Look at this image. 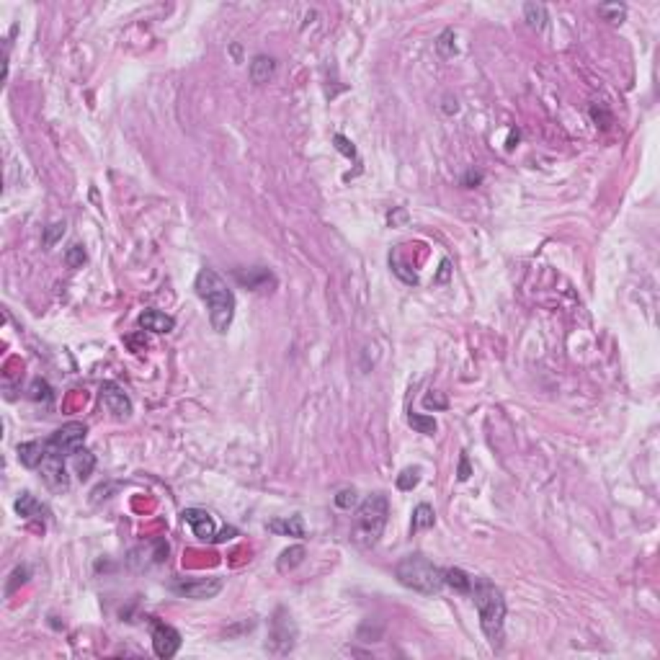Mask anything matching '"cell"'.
Here are the masks:
<instances>
[{
    "label": "cell",
    "mask_w": 660,
    "mask_h": 660,
    "mask_svg": "<svg viewBox=\"0 0 660 660\" xmlns=\"http://www.w3.org/2000/svg\"><path fill=\"white\" fill-rule=\"evenodd\" d=\"M524 18H526V24L532 26V29L542 31L544 26H547V8H544L542 3H526V6H524Z\"/></svg>",
    "instance_id": "obj_23"
},
{
    "label": "cell",
    "mask_w": 660,
    "mask_h": 660,
    "mask_svg": "<svg viewBox=\"0 0 660 660\" xmlns=\"http://www.w3.org/2000/svg\"><path fill=\"white\" fill-rule=\"evenodd\" d=\"M480 181H483V176H480V173H474V170H470L462 183H465V186H472V183H480Z\"/></svg>",
    "instance_id": "obj_36"
},
{
    "label": "cell",
    "mask_w": 660,
    "mask_h": 660,
    "mask_svg": "<svg viewBox=\"0 0 660 660\" xmlns=\"http://www.w3.org/2000/svg\"><path fill=\"white\" fill-rule=\"evenodd\" d=\"M62 235H65V222H52L50 227L44 230V246L52 248Z\"/></svg>",
    "instance_id": "obj_31"
},
{
    "label": "cell",
    "mask_w": 660,
    "mask_h": 660,
    "mask_svg": "<svg viewBox=\"0 0 660 660\" xmlns=\"http://www.w3.org/2000/svg\"><path fill=\"white\" fill-rule=\"evenodd\" d=\"M433 524H436V511H433V506H428V503H418V506L413 508L410 532L413 534L428 532V529H433Z\"/></svg>",
    "instance_id": "obj_19"
},
{
    "label": "cell",
    "mask_w": 660,
    "mask_h": 660,
    "mask_svg": "<svg viewBox=\"0 0 660 660\" xmlns=\"http://www.w3.org/2000/svg\"><path fill=\"white\" fill-rule=\"evenodd\" d=\"M269 532L279 534V537H305V521L302 516H289V518H273L269 521Z\"/></svg>",
    "instance_id": "obj_17"
},
{
    "label": "cell",
    "mask_w": 660,
    "mask_h": 660,
    "mask_svg": "<svg viewBox=\"0 0 660 660\" xmlns=\"http://www.w3.org/2000/svg\"><path fill=\"white\" fill-rule=\"evenodd\" d=\"M389 518V500L384 493H372L366 495L364 503L356 508L354 524H351V542L361 550H369L380 542L382 532Z\"/></svg>",
    "instance_id": "obj_3"
},
{
    "label": "cell",
    "mask_w": 660,
    "mask_h": 660,
    "mask_svg": "<svg viewBox=\"0 0 660 660\" xmlns=\"http://www.w3.org/2000/svg\"><path fill=\"white\" fill-rule=\"evenodd\" d=\"M470 459H467V454H462V459H459V470H457V477L465 483V480H470Z\"/></svg>",
    "instance_id": "obj_33"
},
{
    "label": "cell",
    "mask_w": 660,
    "mask_h": 660,
    "mask_svg": "<svg viewBox=\"0 0 660 660\" xmlns=\"http://www.w3.org/2000/svg\"><path fill=\"white\" fill-rule=\"evenodd\" d=\"M444 585L454 588L457 593L470 596V591H472V576H467L462 567H447L444 570Z\"/></svg>",
    "instance_id": "obj_20"
},
{
    "label": "cell",
    "mask_w": 660,
    "mask_h": 660,
    "mask_svg": "<svg viewBox=\"0 0 660 660\" xmlns=\"http://www.w3.org/2000/svg\"><path fill=\"white\" fill-rule=\"evenodd\" d=\"M13 508H16L18 516H24V518H44L47 516V508H44L31 493H21V495L16 498V503H13Z\"/></svg>",
    "instance_id": "obj_18"
},
{
    "label": "cell",
    "mask_w": 660,
    "mask_h": 660,
    "mask_svg": "<svg viewBox=\"0 0 660 660\" xmlns=\"http://www.w3.org/2000/svg\"><path fill=\"white\" fill-rule=\"evenodd\" d=\"M599 13H601L606 21H611V24H622L627 16V8L619 6V3H611V6H599Z\"/></svg>",
    "instance_id": "obj_29"
},
{
    "label": "cell",
    "mask_w": 660,
    "mask_h": 660,
    "mask_svg": "<svg viewBox=\"0 0 660 660\" xmlns=\"http://www.w3.org/2000/svg\"><path fill=\"white\" fill-rule=\"evenodd\" d=\"M222 585H225V580H222V578H191V580L181 578V580H173V583H168V588L176 593V596H181V599H191V601H209V599H214V596L222 591Z\"/></svg>",
    "instance_id": "obj_6"
},
{
    "label": "cell",
    "mask_w": 660,
    "mask_h": 660,
    "mask_svg": "<svg viewBox=\"0 0 660 660\" xmlns=\"http://www.w3.org/2000/svg\"><path fill=\"white\" fill-rule=\"evenodd\" d=\"M232 537H235V529L230 526V529H222L220 537H214V542H227V539H232Z\"/></svg>",
    "instance_id": "obj_37"
},
{
    "label": "cell",
    "mask_w": 660,
    "mask_h": 660,
    "mask_svg": "<svg viewBox=\"0 0 660 660\" xmlns=\"http://www.w3.org/2000/svg\"><path fill=\"white\" fill-rule=\"evenodd\" d=\"M470 596L474 599L480 627H483L488 643L495 650H500L503 637H506V599H503V591L495 583H490L488 578H472Z\"/></svg>",
    "instance_id": "obj_2"
},
{
    "label": "cell",
    "mask_w": 660,
    "mask_h": 660,
    "mask_svg": "<svg viewBox=\"0 0 660 660\" xmlns=\"http://www.w3.org/2000/svg\"><path fill=\"white\" fill-rule=\"evenodd\" d=\"M85 258H88V253H85L83 246H70L68 253H65V263H68L70 269H80L85 263Z\"/></svg>",
    "instance_id": "obj_30"
},
{
    "label": "cell",
    "mask_w": 660,
    "mask_h": 660,
    "mask_svg": "<svg viewBox=\"0 0 660 660\" xmlns=\"http://www.w3.org/2000/svg\"><path fill=\"white\" fill-rule=\"evenodd\" d=\"M436 52H439L444 59H451L457 54V44H454V31L451 29H444L436 39Z\"/></svg>",
    "instance_id": "obj_25"
},
{
    "label": "cell",
    "mask_w": 660,
    "mask_h": 660,
    "mask_svg": "<svg viewBox=\"0 0 660 660\" xmlns=\"http://www.w3.org/2000/svg\"><path fill=\"white\" fill-rule=\"evenodd\" d=\"M194 289L207 305L212 328L217 333H227L230 325H232V317H235V292L227 287V281L222 279L214 269L204 266L202 271L196 273Z\"/></svg>",
    "instance_id": "obj_1"
},
{
    "label": "cell",
    "mask_w": 660,
    "mask_h": 660,
    "mask_svg": "<svg viewBox=\"0 0 660 660\" xmlns=\"http://www.w3.org/2000/svg\"><path fill=\"white\" fill-rule=\"evenodd\" d=\"M39 474H42V480L47 488H52V490L57 493H65L70 488V477H68V467H65V457H59V454H47V459L42 462V467H39Z\"/></svg>",
    "instance_id": "obj_10"
},
{
    "label": "cell",
    "mask_w": 660,
    "mask_h": 660,
    "mask_svg": "<svg viewBox=\"0 0 660 660\" xmlns=\"http://www.w3.org/2000/svg\"><path fill=\"white\" fill-rule=\"evenodd\" d=\"M16 451L21 465L29 467V470H39L47 454H50V447H47V441H26V444H18Z\"/></svg>",
    "instance_id": "obj_13"
},
{
    "label": "cell",
    "mask_w": 660,
    "mask_h": 660,
    "mask_svg": "<svg viewBox=\"0 0 660 660\" xmlns=\"http://www.w3.org/2000/svg\"><path fill=\"white\" fill-rule=\"evenodd\" d=\"M305 555H307V550L302 547V544H294V547L284 550V552L279 555V560H276V567H279V573H289V570L299 567L302 562H305Z\"/></svg>",
    "instance_id": "obj_21"
},
{
    "label": "cell",
    "mask_w": 660,
    "mask_h": 660,
    "mask_svg": "<svg viewBox=\"0 0 660 660\" xmlns=\"http://www.w3.org/2000/svg\"><path fill=\"white\" fill-rule=\"evenodd\" d=\"M29 398L34 400V403H44V405H50V403H52V387L44 380H34V382H31V387H29Z\"/></svg>",
    "instance_id": "obj_26"
},
{
    "label": "cell",
    "mask_w": 660,
    "mask_h": 660,
    "mask_svg": "<svg viewBox=\"0 0 660 660\" xmlns=\"http://www.w3.org/2000/svg\"><path fill=\"white\" fill-rule=\"evenodd\" d=\"M163 560H168V542L165 539H153L147 544H140L137 550L129 552V567L135 570H147L150 565H160Z\"/></svg>",
    "instance_id": "obj_9"
},
{
    "label": "cell",
    "mask_w": 660,
    "mask_h": 660,
    "mask_svg": "<svg viewBox=\"0 0 660 660\" xmlns=\"http://www.w3.org/2000/svg\"><path fill=\"white\" fill-rule=\"evenodd\" d=\"M250 80H253L255 85H263L269 83V80H273V75H276V59L273 57H266V54H258V57L250 62Z\"/></svg>",
    "instance_id": "obj_16"
},
{
    "label": "cell",
    "mask_w": 660,
    "mask_h": 660,
    "mask_svg": "<svg viewBox=\"0 0 660 660\" xmlns=\"http://www.w3.org/2000/svg\"><path fill=\"white\" fill-rule=\"evenodd\" d=\"M421 483V467H407L398 474V488L400 490H413L415 485Z\"/></svg>",
    "instance_id": "obj_27"
},
{
    "label": "cell",
    "mask_w": 660,
    "mask_h": 660,
    "mask_svg": "<svg viewBox=\"0 0 660 660\" xmlns=\"http://www.w3.org/2000/svg\"><path fill=\"white\" fill-rule=\"evenodd\" d=\"M407 423L413 426L418 433H423V436H433V433H436V428H439L431 415H421V413H410V415H407Z\"/></svg>",
    "instance_id": "obj_24"
},
{
    "label": "cell",
    "mask_w": 660,
    "mask_h": 660,
    "mask_svg": "<svg viewBox=\"0 0 660 660\" xmlns=\"http://www.w3.org/2000/svg\"><path fill=\"white\" fill-rule=\"evenodd\" d=\"M444 103H447V106H444V111H447V114H457V111H459L457 98H451V96H447V98H444Z\"/></svg>",
    "instance_id": "obj_35"
},
{
    "label": "cell",
    "mask_w": 660,
    "mask_h": 660,
    "mask_svg": "<svg viewBox=\"0 0 660 660\" xmlns=\"http://www.w3.org/2000/svg\"><path fill=\"white\" fill-rule=\"evenodd\" d=\"M85 436H88V428L83 423L73 421V423L59 426L57 431L47 439V447H50L52 454H59V457H68L70 454L73 457L77 449H83Z\"/></svg>",
    "instance_id": "obj_7"
},
{
    "label": "cell",
    "mask_w": 660,
    "mask_h": 660,
    "mask_svg": "<svg viewBox=\"0 0 660 660\" xmlns=\"http://www.w3.org/2000/svg\"><path fill=\"white\" fill-rule=\"evenodd\" d=\"M181 516H183V521H186L191 529H194V534L202 539V542H209V539L214 542V537H217V526H214V518L209 516L204 508H186Z\"/></svg>",
    "instance_id": "obj_12"
},
{
    "label": "cell",
    "mask_w": 660,
    "mask_h": 660,
    "mask_svg": "<svg viewBox=\"0 0 660 660\" xmlns=\"http://www.w3.org/2000/svg\"><path fill=\"white\" fill-rule=\"evenodd\" d=\"M336 506L340 508V511H351V508L359 506V493L354 490V488H343V490L336 493Z\"/></svg>",
    "instance_id": "obj_28"
},
{
    "label": "cell",
    "mask_w": 660,
    "mask_h": 660,
    "mask_svg": "<svg viewBox=\"0 0 660 660\" xmlns=\"http://www.w3.org/2000/svg\"><path fill=\"white\" fill-rule=\"evenodd\" d=\"M333 144H336V150H338L340 155H346V158H351V160H356V147H354V142H351L348 137L336 135V137H333Z\"/></svg>",
    "instance_id": "obj_32"
},
{
    "label": "cell",
    "mask_w": 660,
    "mask_h": 660,
    "mask_svg": "<svg viewBox=\"0 0 660 660\" xmlns=\"http://www.w3.org/2000/svg\"><path fill=\"white\" fill-rule=\"evenodd\" d=\"M150 624H153V650L158 658H173L178 650H181V632L176 627L165 624L160 619L147 617Z\"/></svg>",
    "instance_id": "obj_8"
},
{
    "label": "cell",
    "mask_w": 660,
    "mask_h": 660,
    "mask_svg": "<svg viewBox=\"0 0 660 660\" xmlns=\"http://www.w3.org/2000/svg\"><path fill=\"white\" fill-rule=\"evenodd\" d=\"M395 578L400 585H405L415 593L423 596H436L444 591V570L426 555H407L395 567Z\"/></svg>",
    "instance_id": "obj_4"
},
{
    "label": "cell",
    "mask_w": 660,
    "mask_h": 660,
    "mask_svg": "<svg viewBox=\"0 0 660 660\" xmlns=\"http://www.w3.org/2000/svg\"><path fill=\"white\" fill-rule=\"evenodd\" d=\"M423 405H426V407H439V410H444V407H447V400H444V398H436V395H426V398H423Z\"/></svg>",
    "instance_id": "obj_34"
},
{
    "label": "cell",
    "mask_w": 660,
    "mask_h": 660,
    "mask_svg": "<svg viewBox=\"0 0 660 660\" xmlns=\"http://www.w3.org/2000/svg\"><path fill=\"white\" fill-rule=\"evenodd\" d=\"M237 281L240 284H246L248 289H253V292H263V289H269L276 284V279L271 276V271H266L263 266H255V269H248L246 271H235Z\"/></svg>",
    "instance_id": "obj_14"
},
{
    "label": "cell",
    "mask_w": 660,
    "mask_h": 660,
    "mask_svg": "<svg viewBox=\"0 0 660 660\" xmlns=\"http://www.w3.org/2000/svg\"><path fill=\"white\" fill-rule=\"evenodd\" d=\"M73 467H75V474L80 480H88L96 470V457L88 449H77L75 454H73Z\"/></svg>",
    "instance_id": "obj_22"
},
{
    "label": "cell",
    "mask_w": 660,
    "mask_h": 660,
    "mask_svg": "<svg viewBox=\"0 0 660 660\" xmlns=\"http://www.w3.org/2000/svg\"><path fill=\"white\" fill-rule=\"evenodd\" d=\"M140 328L150 330V333H170L176 328V320L165 313H158V310H144L140 315Z\"/></svg>",
    "instance_id": "obj_15"
},
{
    "label": "cell",
    "mask_w": 660,
    "mask_h": 660,
    "mask_svg": "<svg viewBox=\"0 0 660 660\" xmlns=\"http://www.w3.org/2000/svg\"><path fill=\"white\" fill-rule=\"evenodd\" d=\"M297 645V624L292 614L287 609H276L271 619V629H269V643H266V650L271 655H287V652L294 650Z\"/></svg>",
    "instance_id": "obj_5"
},
{
    "label": "cell",
    "mask_w": 660,
    "mask_h": 660,
    "mask_svg": "<svg viewBox=\"0 0 660 660\" xmlns=\"http://www.w3.org/2000/svg\"><path fill=\"white\" fill-rule=\"evenodd\" d=\"M101 403L114 418H129L132 415V400L117 382H103L101 384Z\"/></svg>",
    "instance_id": "obj_11"
}]
</instances>
